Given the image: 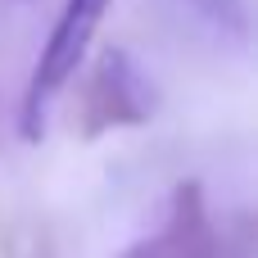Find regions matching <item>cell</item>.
I'll return each mask as SVG.
<instances>
[{"label":"cell","mask_w":258,"mask_h":258,"mask_svg":"<svg viewBox=\"0 0 258 258\" xmlns=\"http://www.w3.org/2000/svg\"><path fill=\"white\" fill-rule=\"evenodd\" d=\"M113 0H63L36 63H32V77L23 86V104H18V136L27 145H36L45 136V113H50V100L73 82V73L82 68L104 14H109Z\"/></svg>","instance_id":"1"},{"label":"cell","mask_w":258,"mask_h":258,"mask_svg":"<svg viewBox=\"0 0 258 258\" xmlns=\"http://www.w3.org/2000/svg\"><path fill=\"white\" fill-rule=\"evenodd\" d=\"M150 113H154V82L141 73V63L122 45H109L82 82L77 136L100 141V136L122 132V127H145Z\"/></svg>","instance_id":"2"},{"label":"cell","mask_w":258,"mask_h":258,"mask_svg":"<svg viewBox=\"0 0 258 258\" xmlns=\"http://www.w3.org/2000/svg\"><path fill=\"white\" fill-rule=\"evenodd\" d=\"M159 240L168 258H249V231L218 222L204 204L200 181H177Z\"/></svg>","instance_id":"3"},{"label":"cell","mask_w":258,"mask_h":258,"mask_svg":"<svg viewBox=\"0 0 258 258\" xmlns=\"http://www.w3.org/2000/svg\"><path fill=\"white\" fill-rule=\"evenodd\" d=\"M186 9L200 23H209L218 36H231V41L249 45V23H254L249 0H186Z\"/></svg>","instance_id":"4"},{"label":"cell","mask_w":258,"mask_h":258,"mask_svg":"<svg viewBox=\"0 0 258 258\" xmlns=\"http://www.w3.org/2000/svg\"><path fill=\"white\" fill-rule=\"evenodd\" d=\"M118 258H168V249H163V240H159V236H150V240H136V245H127Z\"/></svg>","instance_id":"5"},{"label":"cell","mask_w":258,"mask_h":258,"mask_svg":"<svg viewBox=\"0 0 258 258\" xmlns=\"http://www.w3.org/2000/svg\"><path fill=\"white\" fill-rule=\"evenodd\" d=\"M0 141H5V104H0Z\"/></svg>","instance_id":"6"}]
</instances>
